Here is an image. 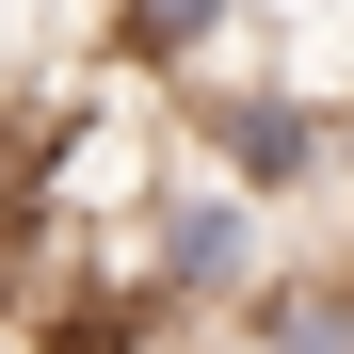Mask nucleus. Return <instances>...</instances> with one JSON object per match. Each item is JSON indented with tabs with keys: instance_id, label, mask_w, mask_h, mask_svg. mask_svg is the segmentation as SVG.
<instances>
[{
	"instance_id": "nucleus-1",
	"label": "nucleus",
	"mask_w": 354,
	"mask_h": 354,
	"mask_svg": "<svg viewBox=\"0 0 354 354\" xmlns=\"http://www.w3.org/2000/svg\"><path fill=\"white\" fill-rule=\"evenodd\" d=\"M258 274H274V209H258V194H225V177H177V194L145 209V306L225 322Z\"/></svg>"
},
{
	"instance_id": "nucleus-2",
	"label": "nucleus",
	"mask_w": 354,
	"mask_h": 354,
	"mask_svg": "<svg viewBox=\"0 0 354 354\" xmlns=\"http://www.w3.org/2000/svg\"><path fill=\"white\" fill-rule=\"evenodd\" d=\"M194 145H209L225 194L290 209V194H322V177H338V113L290 97V81H225V97H194Z\"/></svg>"
},
{
	"instance_id": "nucleus-3",
	"label": "nucleus",
	"mask_w": 354,
	"mask_h": 354,
	"mask_svg": "<svg viewBox=\"0 0 354 354\" xmlns=\"http://www.w3.org/2000/svg\"><path fill=\"white\" fill-rule=\"evenodd\" d=\"M242 354H354V258H306V274H258L225 306Z\"/></svg>"
},
{
	"instance_id": "nucleus-4",
	"label": "nucleus",
	"mask_w": 354,
	"mask_h": 354,
	"mask_svg": "<svg viewBox=\"0 0 354 354\" xmlns=\"http://www.w3.org/2000/svg\"><path fill=\"white\" fill-rule=\"evenodd\" d=\"M225 17H242V0H129L113 32H129V65H161V81H177V65H209V32H225Z\"/></svg>"
}]
</instances>
